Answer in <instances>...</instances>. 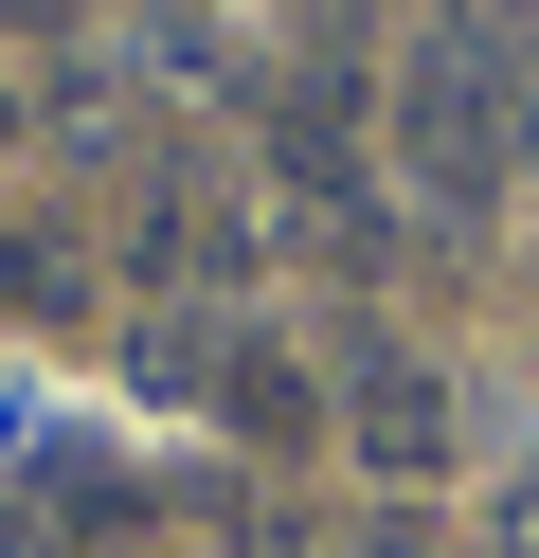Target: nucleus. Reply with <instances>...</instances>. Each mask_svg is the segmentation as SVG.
Here are the masks:
<instances>
[{
  "mask_svg": "<svg viewBox=\"0 0 539 558\" xmlns=\"http://www.w3.org/2000/svg\"><path fill=\"white\" fill-rule=\"evenodd\" d=\"M359 450H378L395 486L450 469V397H431V361H359Z\"/></svg>",
  "mask_w": 539,
  "mask_h": 558,
  "instance_id": "obj_1",
  "label": "nucleus"
},
{
  "mask_svg": "<svg viewBox=\"0 0 539 558\" xmlns=\"http://www.w3.org/2000/svg\"><path fill=\"white\" fill-rule=\"evenodd\" d=\"M126 378L144 397H216V378H234V325H216V306H162V325L126 342Z\"/></svg>",
  "mask_w": 539,
  "mask_h": 558,
  "instance_id": "obj_2",
  "label": "nucleus"
},
{
  "mask_svg": "<svg viewBox=\"0 0 539 558\" xmlns=\"http://www.w3.org/2000/svg\"><path fill=\"white\" fill-rule=\"evenodd\" d=\"M216 414H234L252 450H306V378H287L270 342H234V378H216Z\"/></svg>",
  "mask_w": 539,
  "mask_h": 558,
  "instance_id": "obj_3",
  "label": "nucleus"
},
{
  "mask_svg": "<svg viewBox=\"0 0 539 558\" xmlns=\"http://www.w3.org/2000/svg\"><path fill=\"white\" fill-rule=\"evenodd\" d=\"M503 558H539V450L503 469Z\"/></svg>",
  "mask_w": 539,
  "mask_h": 558,
  "instance_id": "obj_4",
  "label": "nucleus"
},
{
  "mask_svg": "<svg viewBox=\"0 0 539 558\" xmlns=\"http://www.w3.org/2000/svg\"><path fill=\"white\" fill-rule=\"evenodd\" d=\"M323 19H342V37H359V19H395V0H323Z\"/></svg>",
  "mask_w": 539,
  "mask_h": 558,
  "instance_id": "obj_5",
  "label": "nucleus"
},
{
  "mask_svg": "<svg viewBox=\"0 0 539 558\" xmlns=\"http://www.w3.org/2000/svg\"><path fill=\"white\" fill-rule=\"evenodd\" d=\"M0 306H19V253H0Z\"/></svg>",
  "mask_w": 539,
  "mask_h": 558,
  "instance_id": "obj_6",
  "label": "nucleus"
}]
</instances>
